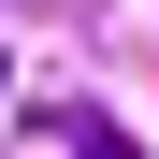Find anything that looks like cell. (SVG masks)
<instances>
[{"label": "cell", "instance_id": "6da1fadb", "mask_svg": "<svg viewBox=\"0 0 159 159\" xmlns=\"http://www.w3.org/2000/svg\"><path fill=\"white\" fill-rule=\"evenodd\" d=\"M29 130H58V145H87V159H145V145H130V130L116 116H101V101H43V116Z\"/></svg>", "mask_w": 159, "mask_h": 159}]
</instances>
